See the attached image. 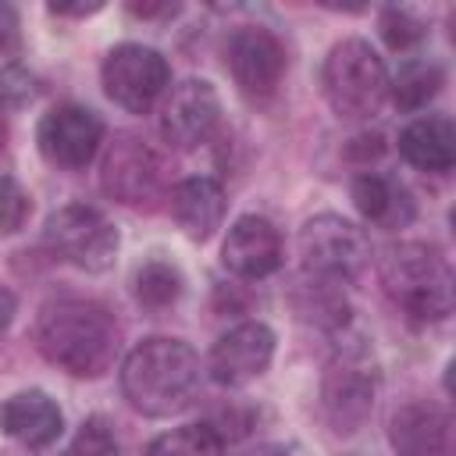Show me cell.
Listing matches in <instances>:
<instances>
[{
	"label": "cell",
	"instance_id": "cell-20",
	"mask_svg": "<svg viewBox=\"0 0 456 456\" xmlns=\"http://www.w3.org/2000/svg\"><path fill=\"white\" fill-rule=\"evenodd\" d=\"M442 86H445V71L435 61L406 57V61H399L395 75L388 78V96L399 110H420L438 96Z\"/></svg>",
	"mask_w": 456,
	"mask_h": 456
},
{
	"label": "cell",
	"instance_id": "cell-33",
	"mask_svg": "<svg viewBox=\"0 0 456 456\" xmlns=\"http://www.w3.org/2000/svg\"><path fill=\"white\" fill-rule=\"evenodd\" d=\"M0 135H4V125H0Z\"/></svg>",
	"mask_w": 456,
	"mask_h": 456
},
{
	"label": "cell",
	"instance_id": "cell-8",
	"mask_svg": "<svg viewBox=\"0 0 456 456\" xmlns=\"http://www.w3.org/2000/svg\"><path fill=\"white\" fill-rule=\"evenodd\" d=\"M43 242L53 256L82 271H107L118 256V232L114 224L86 203H68L53 210L43 224Z\"/></svg>",
	"mask_w": 456,
	"mask_h": 456
},
{
	"label": "cell",
	"instance_id": "cell-19",
	"mask_svg": "<svg viewBox=\"0 0 456 456\" xmlns=\"http://www.w3.org/2000/svg\"><path fill=\"white\" fill-rule=\"evenodd\" d=\"M399 153L417 171L445 175L452 167V160H456V132H452V121L445 114H428V118L410 121L399 132Z\"/></svg>",
	"mask_w": 456,
	"mask_h": 456
},
{
	"label": "cell",
	"instance_id": "cell-30",
	"mask_svg": "<svg viewBox=\"0 0 456 456\" xmlns=\"http://www.w3.org/2000/svg\"><path fill=\"white\" fill-rule=\"evenodd\" d=\"M14 310H18V303H14V292L0 289V335H4V331H7V324L14 321Z\"/></svg>",
	"mask_w": 456,
	"mask_h": 456
},
{
	"label": "cell",
	"instance_id": "cell-3",
	"mask_svg": "<svg viewBox=\"0 0 456 456\" xmlns=\"http://www.w3.org/2000/svg\"><path fill=\"white\" fill-rule=\"evenodd\" d=\"M381 289L413 321H445L452 314V267L428 242H395L378 260Z\"/></svg>",
	"mask_w": 456,
	"mask_h": 456
},
{
	"label": "cell",
	"instance_id": "cell-17",
	"mask_svg": "<svg viewBox=\"0 0 456 456\" xmlns=\"http://www.w3.org/2000/svg\"><path fill=\"white\" fill-rule=\"evenodd\" d=\"M353 203L363 214V221H370L374 228H385V232L406 228L413 221V196L392 175H378V171L356 175L353 178Z\"/></svg>",
	"mask_w": 456,
	"mask_h": 456
},
{
	"label": "cell",
	"instance_id": "cell-4",
	"mask_svg": "<svg viewBox=\"0 0 456 456\" xmlns=\"http://www.w3.org/2000/svg\"><path fill=\"white\" fill-rule=\"evenodd\" d=\"M378 363L363 338L338 342L321 378V413L335 435H353L367 424L378 399Z\"/></svg>",
	"mask_w": 456,
	"mask_h": 456
},
{
	"label": "cell",
	"instance_id": "cell-26",
	"mask_svg": "<svg viewBox=\"0 0 456 456\" xmlns=\"http://www.w3.org/2000/svg\"><path fill=\"white\" fill-rule=\"evenodd\" d=\"M36 78L32 71H25L21 64H4L0 68V103L7 107H25L36 100Z\"/></svg>",
	"mask_w": 456,
	"mask_h": 456
},
{
	"label": "cell",
	"instance_id": "cell-18",
	"mask_svg": "<svg viewBox=\"0 0 456 456\" xmlns=\"http://www.w3.org/2000/svg\"><path fill=\"white\" fill-rule=\"evenodd\" d=\"M171 210H175L178 228H182L189 239L203 242V239H210V235L221 228V221H224V189H221V182H214V178H207V175H192V178H185V182L175 185V192H171Z\"/></svg>",
	"mask_w": 456,
	"mask_h": 456
},
{
	"label": "cell",
	"instance_id": "cell-1",
	"mask_svg": "<svg viewBox=\"0 0 456 456\" xmlns=\"http://www.w3.org/2000/svg\"><path fill=\"white\" fill-rule=\"evenodd\" d=\"M36 349L53 367L75 378H100L114 367L121 349V331L114 314L82 296L50 299L36 321Z\"/></svg>",
	"mask_w": 456,
	"mask_h": 456
},
{
	"label": "cell",
	"instance_id": "cell-12",
	"mask_svg": "<svg viewBox=\"0 0 456 456\" xmlns=\"http://www.w3.org/2000/svg\"><path fill=\"white\" fill-rule=\"evenodd\" d=\"M221 121V96L207 78H185L160 110V135L175 150L203 146Z\"/></svg>",
	"mask_w": 456,
	"mask_h": 456
},
{
	"label": "cell",
	"instance_id": "cell-28",
	"mask_svg": "<svg viewBox=\"0 0 456 456\" xmlns=\"http://www.w3.org/2000/svg\"><path fill=\"white\" fill-rule=\"evenodd\" d=\"M353 142H356V146H349V153H353V157H363V160L381 157V150H385V146H381V135H356Z\"/></svg>",
	"mask_w": 456,
	"mask_h": 456
},
{
	"label": "cell",
	"instance_id": "cell-32",
	"mask_svg": "<svg viewBox=\"0 0 456 456\" xmlns=\"http://www.w3.org/2000/svg\"><path fill=\"white\" fill-rule=\"evenodd\" d=\"M253 456H296V449H289V445H264Z\"/></svg>",
	"mask_w": 456,
	"mask_h": 456
},
{
	"label": "cell",
	"instance_id": "cell-5",
	"mask_svg": "<svg viewBox=\"0 0 456 456\" xmlns=\"http://www.w3.org/2000/svg\"><path fill=\"white\" fill-rule=\"evenodd\" d=\"M324 96L338 118H370L388 96V71L367 39H342L324 57Z\"/></svg>",
	"mask_w": 456,
	"mask_h": 456
},
{
	"label": "cell",
	"instance_id": "cell-24",
	"mask_svg": "<svg viewBox=\"0 0 456 456\" xmlns=\"http://www.w3.org/2000/svg\"><path fill=\"white\" fill-rule=\"evenodd\" d=\"M381 36H385V43L392 46V50H410V46H417L424 36H428V28H424V21L417 18V14H410V11H403V7H388V11H381Z\"/></svg>",
	"mask_w": 456,
	"mask_h": 456
},
{
	"label": "cell",
	"instance_id": "cell-27",
	"mask_svg": "<svg viewBox=\"0 0 456 456\" xmlns=\"http://www.w3.org/2000/svg\"><path fill=\"white\" fill-rule=\"evenodd\" d=\"M18 50V18L11 7H0V53Z\"/></svg>",
	"mask_w": 456,
	"mask_h": 456
},
{
	"label": "cell",
	"instance_id": "cell-13",
	"mask_svg": "<svg viewBox=\"0 0 456 456\" xmlns=\"http://www.w3.org/2000/svg\"><path fill=\"white\" fill-rule=\"evenodd\" d=\"M271 356H274V331L260 321H246V324H235L232 331H224L214 342L207 370L217 385L239 388V385L260 378L267 370Z\"/></svg>",
	"mask_w": 456,
	"mask_h": 456
},
{
	"label": "cell",
	"instance_id": "cell-7",
	"mask_svg": "<svg viewBox=\"0 0 456 456\" xmlns=\"http://www.w3.org/2000/svg\"><path fill=\"white\" fill-rule=\"evenodd\" d=\"M100 185L114 203L153 210L164 200V160L142 135L118 132L107 146Z\"/></svg>",
	"mask_w": 456,
	"mask_h": 456
},
{
	"label": "cell",
	"instance_id": "cell-11",
	"mask_svg": "<svg viewBox=\"0 0 456 456\" xmlns=\"http://www.w3.org/2000/svg\"><path fill=\"white\" fill-rule=\"evenodd\" d=\"M36 142H39V153L53 167L78 171L96 157V150L103 142V121L89 107L64 103V107H53L50 114H43Z\"/></svg>",
	"mask_w": 456,
	"mask_h": 456
},
{
	"label": "cell",
	"instance_id": "cell-31",
	"mask_svg": "<svg viewBox=\"0 0 456 456\" xmlns=\"http://www.w3.org/2000/svg\"><path fill=\"white\" fill-rule=\"evenodd\" d=\"M53 14H71V18H86L93 11H100V4H50Z\"/></svg>",
	"mask_w": 456,
	"mask_h": 456
},
{
	"label": "cell",
	"instance_id": "cell-15",
	"mask_svg": "<svg viewBox=\"0 0 456 456\" xmlns=\"http://www.w3.org/2000/svg\"><path fill=\"white\" fill-rule=\"evenodd\" d=\"M388 438L399 456H452V420L428 399L399 406L392 413Z\"/></svg>",
	"mask_w": 456,
	"mask_h": 456
},
{
	"label": "cell",
	"instance_id": "cell-23",
	"mask_svg": "<svg viewBox=\"0 0 456 456\" xmlns=\"http://www.w3.org/2000/svg\"><path fill=\"white\" fill-rule=\"evenodd\" d=\"M64 456H121V449H118L114 428L103 417H89L71 438V445L64 449Z\"/></svg>",
	"mask_w": 456,
	"mask_h": 456
},
{
	"label": "cell",
	"instance_id": "cell-21",
	"mask_svg": "<svg viewBox=\"0 0 456 456\" xmlns=\"http://www.w3.org/2000/svg\"><path fill=\"white\" fill-rule=\"evenodd\" d=\"M224 449L228 438L214 428V420H196L157 435L146 445V456H224Z\"/></svg>",
	"mask_w": 456,
	"mask_h": 456
},
{
	"label": "cell",
	"instance_id": "cell-6",
	"mask_svg": "<svg viewBox=\"0 0 456 456\" xmlns=\"http://www.w3.org/2000/svg\"><path fill=\"white\" fill-rule=\"evenodd\" d=\"M303 274L328 285L356 281L370 264V239L338 214H317L299 228Z\"/></svg>",
	"mask_w": 456,
	"mask_h": 456
},
{
	"label": "cell",
	"instance_id": "cell-29",
	"mask_svg": "<svg viewBox=\"0 0 456 456\" xmlns=\"http://www.w3.org/2000/svg\"><path fill=\"white\" fill-rule=\"evenodd\" d=\"M128 11L135 18H171V14H178L175 4H128Z\"/></svg>",
	"mask_w": 456,
	"mask_h": 456
},
{
	"label": "cell",
	"instance_id": "cell-22",
	"mask_svg": "<svg viewBox=\"0 0 456 456\" xmlns=\"http://www.w3.org/2000/svg\"><path fill=\"white\" fill-rule=\"evenodd\" d=\"M185 281L178 274V267L164 264V260H150L135 271V299L150 310H164L171 303H178Z\"/></svg>",
	"mask_w": 456,
	"mask_h": 456
},
{
	"label": "cell",
	"instance_id": "cell-9",
	"mask_svg": "<svg viewBox=\"0 0 456 456\" xmlns=\"http://www.w3.org/2000/svg\"><path fill=\"white\" fill-rule=\"evenodd\" d=\"M100 75H103L107 96L118 107L132 110V114L150 110L160 100V93L167 89V82H171V68H167L164 53L153 50V46H142V43L114 46L107 53Z\"/></svg>",
	"mask_w": 456,
	"mask_h": 456
},
{
	"label": "cell",
	"instance_id": "cell-14",
	"mask_svg": "<svg viewBox=\"0 0 456 456\" xmlns=\"http://www.w3.org/2000/svg\"><path fill=\"white\" fill-rule=\"evenodd\" d=\"M281 232L267 221V217H256V214H242L228 235H224V246H221V260L232 274L239 278H267L281 267Z\"/></svg>",
	"mask_w": 456,
	"mask_h": 456
},
{
	"label": "cell",
	"instance_id": "cell-25",
	"mask_svg": "<svg viewBox=\"0 0 456 456\" xmlns=\"http://www.w3.org/2000/svg\"><path fill=\"white\" fill-rule=\"evenodd\" d=\"M25 217H28V196H25V189L7 171H0V235L18 232L25 224Z\"/></svg>",
	"mask_w": 456,
	"mask_h": 456
},
{
	"label": "cell",
	"instance_id": "cell-10",
	"mask_svg": "<svg viewBox=\"0 0 456 456\" xmlns=\"http://www.w3.org/2000/svg\"><path fill=\"white\" fill-rule=\"evenodd\" d=\"M224 61L246 96H271L289 68L281 39L264 25H242L224 43Z\"/></svg>",
	"mask_w": 456,
	"mask_h": 456
},
{
	"label": "cell",
	"instance_id": "cell-16",
	"mask_svg": "<svg viewBox=\"0 0 456 456\" xmlns=\"http://www.w3.org/2000/svg\"><path fill=\"white\" fill-rule=\"evenodd\" d=\"M0 431L28 449H46L61 438L64 431V413L61 406L39 392V388H28V392H18L11 395L4 406H0Z\"/></svg>",
	"mask_w": 456,
	"mask_h": 456
},
{
	"label": "cell",
	"instance_id": "cell-2",
	"mask_svg": "<svg viewBox=\"0 0 456 456\" xmlns=\"http://www.w3.org/2000/svg\"><path fill=\"white\" fill-rule=\"evenodd\" d=\"M121 392L146 417H171L200 392V356L182 338H142L121 363Z\"/></svg>",
	"mask_w": 456,
	"mask_h": 456
}]
</instances>
